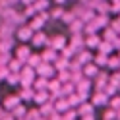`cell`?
<instances>
[{"mask_svg": "<svg viewBox=\"0 0 120 120\" xmlns=\"http://www.w3.org/2000/svg\"><path fill=\"white\" fill-rule=\"evenodd\" d=\"M35 76L37 78H45V79H52V78H56V70H54V66H52V64L41 62L35 68Z\"/></svg>", "mask_w": 120, "mask_h": 120, "instance_id": "6da1fadb", "label": "cell"}, {"mask_svg": "<svg viewBox=\"0 0 120 120\" xmlns=\"http://www.w3.org/2000/svg\"><path fill=\"white\" fill-rule=\"evenodd\" d=\"M14 37H18V41H19V43L27 45L29 41H31V37H33V31L29 29L27 23H23V25H18V27H16V31H14Z\"/></svg>", "mask_w": 120, "mask_h": 120, "instance_id": "7a4b0ae2", "label": "cell"}, {"mask_svg": "<svg viewBox=\"0 0 120 120\" xmlns=\"http://www.w3.org/2000/svg\"><path fill=\"white\" fill-rule=\"evenodd\" d=\"M66 45H68V37H64V35H52V37H49L47 47L52 49V50H56V52H60Z\"/></svg>", "mask_w": 120, "mask_h": 120, "instance_id": "3957f363", "label": "cell"}, {"mask_svg": "<svg viewBox=\"0 0 120 120\" xmlns=\"http://www.w3.org/2000/svg\"><path fill=\"white\" fill-rule=\"evenodd\" d=\"M33 45L35 49H41V47H47V43H49V35L45 29H41V31H35L33 37H31V41H29Z\"/></svg>", "mask_w": 120, "mask_h": 120, "instance_id": "277c9868", "label": "cell"}, {"mask_svg": "<svg viewBox=\"0 0 120 120\" xmlns=\"http://www.w3.org/2000/svg\"><path fill=\"white\" fill-rule=\"evenodd\" d=\"M83 39H85V35H83V33H79V35H70V39H68V47L78 54L79 50H83V49H85Z\"/></svg>", "mask_w": 120, "mask_h": 120, "instance_id": "5b68a950", "label": "cell"}, {"mask_svg": "<svg viewBox=\"0 0 120 120\" xmlns=\"http://www.w3.org/2000/svg\"><path fill=\"white\" fill-rule=\"evenodd\" d=\"M18 105H21V99H19L18 93H16V95H8V97H4V101H2V105H0V107H2L6 112H12L14 109L18 107Z\"/></svg>", "mask_w": 120, "mask_h": 120, "instance_id": "8992f818", "label": "cell"}, {"mask_svg": "<svg viewBox=\"0 0 120 120\" xmlns=\"http://www.w3.org/2000/svg\"><path fill=\"white\" fill-rule=\"evenodd\" d=\"M31 52H33V50H31V47H29V45H23V43H21L19 47L14 50V58H18V60H21V62L25 64L27 58L31 56Z\"/></svg>", "mask_w": 120, "mask_h": 120, "instance_id": "52a82bcc", "label": "cell"}, {"mask_svg": "<svg viewBox=\"0 0 120 120\" xmlns=\"http://www.w3.org/2000/svg\"><path fill=\"white\" fill-rule=\"evenodd\" d=\"M91 83H95V91H103L105 89V85L109 83V72H105V70H101L97 76L91 79Z\"/></svg>", "mask_w": 120, "mask_h": 120, "instance_id": "ba28073f", "label": "cell"}, {"mask_svg": "<svg viewBox=\"0 0 120 120\" xmlns=\"http://www.w3.org/2000/svg\"><path fill=\"white\" fill-rule=\"evenodd\" d=\"M101 35L99 33H93V35H85V39H83V45H85V49L87 50H97L99 49V45H101Z\"/></svg>", "mask_w": 120, "mask_h": 120, "instance_id": "9c48e42d", "label": "cell"}, {"mask_svg": "<svg viewBox=\"0 0 120 120\" xmlns=\"http://www.w3.org/2000/svg\"><path fill=\"white\" fill-rule=\"evenodd\" d=\"M89 103H91L95 109H97V107H105V105H109V97L105 95L103 91H93L91 101H89Z\"/></svg>", "mask_w": 120, "mask_h": 120, "instance_id": "30bf717a", "label": "cell"}, {"mask_svg": "<svg viewBox=\"0 0 120 120\" xmlns=\"http://www.w3.org/2000/svg\"><path fill=\"white\" fill-rule=\"evenodd\" d=\"M99 72H101V70L97 68L93 62H89V64H85V66H81V74H83V78H85V79H93Z\"/></svg>", "mask_w": 120, "mask_h": 120, "instance_id": "8fae6325", "label": "cell"}, {"mask_svg": "<svg viewBox=\"0 0 120 120\" xmlns=\"http://www.w3.org/2000/svg\"><path fill=\"white\" fill-rule=\"evenodd\" d=\"M58 56H60L58 52L52 50V49H49V47H45V50L41 52V60H43V62H49V64H54Z\"/></svg>", "mask_w": 120, "mask_h": 120, "instance_id": "7c38bea8", "label": "cell"}, {"mask_svg": "<svg viewBox=\"0 0 120 120\" xmlns=\"http://www.w3.org/2000/svg\"><path fill=\"white\" fill-rule=\"evenodd\" d=\"M76 60H78L81 66H85V64H89V62H93V50H87V49L79 50L78 54H76Z\"/></svg>", "mask_w": 120, "mask_h": 120, "instance_id": "4fadbf2b", "label": "cell"}, {"mask_svg": "<svg viewBox=\"0 0 120 120\" xmlns=\"http://www.w3.org/2000/svg\"><path fill=\"white\" fill-rule=\"evenodd\" d=\"M76 110H78V116H87V114H95V107H93V105L89 103V101H83V103H81V105H79V107H78Z\"/></svg>", "mask_w": 120, "mask_h": 120, "instance_id": "5bb4252c", "label": "cell"}, {"mask_svg": "<svg viewBox=\"0 0 120 120\" xmlns=\"http://www.w3.org/2000/svg\"><path fill=\"white\" fill-rule=\"evenodd\" d=\"M47 87H49V79H45V78H35V79H33L31 89H33L35 93H39V91H47Z\"/></svg>", "mask_w": 120, "mask_h": 120, "instance_id": "9a60e30c", "label": "cell"}, {"mask_svg": "<svg viewBox=\"0 0 120 120\" xmlns=\"http://www.w3.org/2000/svg\"><path fill=\"white\" fill-rule=\"evenodd\" d=\"M33 95H35V91L31 87H21L19 91H18V97L21 99V103H29V101H33Z\"/></svg>", "mask_w": 120, "mask_h": 120, "instance_id": "2e32d148", "label": "cell"}, {"mask_svg": "<svg viewBox=\"0 0 120 120\" xmlns=\"http://www.w3.org/2000/svg\"><path fill=\"white\" fill-rule=\"evenodd\" d=\"M52 107H54V112H58V114H62V112H66L70 109L68 103H66V97H58V99L52 103Z\"/></svg>", "mask_w": 120, "mask_h": 120, "instance_id": "e0dca14e", "label": "cell"}, {"mask_svg": "<svg viewBox=\"0 0 120 120\" xmlns=\"http://www.w3.org/2000/svg\"><path fill=\"white\" fill-rule=\"evenodd\" d=\"M99 31H101V29H99V25H97L95 18L83 25V35H93V33H99Z\"/></svg>", "mask_w": 120, "mask_h": 120, "instance_id": "ac0fdd59", "label": "cell"}, {"mask_svg": "<svg viewBox=\"0 0 120 120\" xmlns=\"http://www.w3.org/2000/svg\"><path fill=\"white\" fill-rule=\"evenodd\" d=\"M10 114H12L14 118H16V120H19V118H25V116H27V107H25L23 103H21V105H18V107L10 112Z\"/></svg>", "mask_w": 120, "mask_h": 120, "instance_id": "d6986e66", "label": "cell"}, {"mask_svg": "<svg viewBox=\"0 0 120 120\" xmlns=\"http://www.w3.org/2000/svg\"><path fill=\"white\" fill-rule=\"evenodd\" d=\"M21 68H23V62L12 56V60L8 62V70H10L12 74H19V72H21Z\"/></svg>", "mask_w": 120, "mask_h": 120, "instance_id": "ffe728a7", "label": "cell"}, {"mask_svg": "<svg viewBox=\"0 0 120 120\" xmlns=\"http://www.w3.org/2000/svg\"><path fill=\"white\" fill-rule=\"evenodd\" d=\"M33 103L37 105V107L49 103V91H39V93H35V95H33Z\"/></svg>", "mask_w": 120, "mask_h": 120, "instance_id": "44dd1931", "label": "cell"}, {"mask_svg": "<svg viewBox=\"0 0 120 120\" xmlns=\"http://www.w3.org/2000/svg\"><path fill=\"white\" fill-rule=\"evenodd\" d=\"M120 68V58L116 54H110L109 60H107V70H112V72H118Z\"/></svg>", "mask_w": 120, "mask_h": 120, "instance_id": "7402d4cb", "label": "cell"}, {"mask_svg": "<svg viewBox=\"0 0 120 120\" xmlns=\"http://www.w3.org/2000/svg\"><path fill=\"white\" fill-rule=\"evenodd\" d=\"M33 6H35L37 14H41V12H49V10H50V0H35Z\"/></svg>", "mask_w": 120, "mask_h": 120, "instance_id": "603a6c76", "label": "cell"}, {"mask_svg": "<svg viewBox=\"0 0 120 120\" xmlns=\"http://www.w3.org/2000/svg\"><path fill=\"white\" fill-rule=\"evenodd\" d=\"M83 21H79V19H76L74 23H70L68 25V29H70V35H79V33H83Z\"/></svg>", "mask_w": 120, "mask_h": 120, "instance_id": "cb8c5ba5", "label": "cell"}, {"mask_svg": "<svg viewBox=\"0 0 120 120\" xmlns=\"http://www.w3.org/2000/svg\"><path fill=\"white\" fill-rule=\"evenodd\" d=\"M43 62V60H41V54H37V52H31V56H29L27 58V62H25V66H29V68H37V66H39Z\"/></svg>", "mask_w": 120, "mask_h": 120, "instance_id": "d4e9b609", "label": "cell"}, {"mask_svg": "<svg viewBox=\"0 0 120 120\" xmlns=\"http://www.w3.org/2000/svg\"><path fill=\"white\" fill-rule=\"evenodd\" d=\"M66 103H68V107H70V109H78V107H79V105L83 103V101L79 99V95L72 93V95H68V97H66Z\"/></svg>", "mask_w": 120, "mask_h": 120, "instance_id": "484cf974", "label": "cell"}, {"mask_svg": "<svg viewBox=\"0 0 120 120\" xmlns=\"http://www.w3.org/2000/svg\"><path fill=\"white\" fill-rule=\"evenodd\" d=\"M52 112H54V107H52V103H50V101L39 107V114H41V116H45V118H49Z\"/></svg>", "mask_w": 120, "mask_h": 120, "instance_id": "4316f807", "label": "cell"}, {"mask_svg": "<svg viewBox=\"0 0 120 120\" xmlns=\"http://www.w3.org/2000/svg\"><path fill=\"white\" fill-rule=\"evenodd\" d=\"M60 93H62V97H68V95H72V93H76V83H72V81H66V83H62Z\"/></svg>", "mask_w": 120, "mask_h": 120, "instance_id": "83f0119b", "label": "cell"}, {"mask_svg": "<svg viewBox=\"0 0 120 120\" xmlns=\"http://www.w3.org/2000/svg\"><path fill=\"white\" fill-rule=\"evenodd\" d=\"M14 49V37L12 39H0V52H12Z\"/></svg>", "mask_w": 120, "mask_h": 120, "instance_id": "f1b7e54d", "label": "cell"}, {"mask_svg": "<svg viewBox=\"0 0 120 120\" xmlns=\"http://www.w3.org/2000/svg\"><path fill=\"white\" fill-rule=\"evenodd\" d=\"M62 14H64L62 6H52V8L49 10V18L50 19H60V18H62Z\"/></svg>", "mask_w": 120, "mask_h": 120, "instance_id": "f546056e", "label": "cell"}, {"mask_svg": "<svg viewBox=\"0 0 120 120\" xmlns=\"http://www.w3.org/2000/svg\"><path fill=\"white\" fill-rule=\"evenodd\" d=\"M116 37H118V35H116L114 31H112L110 27H105V29H103V35H101V39H103V41H107V43H112V41L116 39Z\"/></svg>", "mask_w": 120, "mask_h": 120, "instance_id": "4dcf8cb0", "label": "cell"}, {"mask_svg": "<svg viewBox=\"0 0 120 120\" xmlns=\"http://www.w3.org/2000/svg\"><path fill=\"white\" fill-rule=\"evenodd\" d=\"M112 45L110 43H107V41H101V45H99V49H97V52H101V54H107V56H110L112 54Z\"/></svg>", "mask_w": 120, "mask_h": 120, "instance_id": "1f68e13d", "label": "cell"}, {"mask_svg": "<svg viewBox=\"0 0 120 120\" xmlns=\"http://www.w3.org/2000/svg\"><path fill=\"white\" fill-rule=\"evenodd\" d=\"M60 23H66V25H70V23H74L76 21V18H74V14H72V10H64V14H62V18L58 19Z\"/></svg>", "mask_w": 120, "mask_h": 120, "instance_id": "d6a6232c", "label": "cell"}, {"mask_svg": "<svg viewBox=\"0 0 120 120\" xmlns=\"http://www.w3.org/2000/svg\"><path fill=\"white\" fill-rule=\"evenodd\" d=\"M109 109H112V110H118L120 109V95L109 97Z\"/></svg>", "mask_w": 120, "mask_h": 120, "instance_id": "836d02e7", "label": "cell"}, {"mask_svg": "<svg viewBox=\"0 0 120 120\" xmlns=\"http://www.w3.org/2000/svg\"><path fill=\"white\" fill-rule=\"evenodd\" d=\"M56 79L60 83H66V81H70V70H62V72H56Z\"/></svg>", "mask_w": 120, "mask_h": 120, "instance_id": "e575fe53", "label": "cell"}, {"mask_svg": "<svg viewBox=\"0 0 120 120\" xmlns=\"http://www.w3.org/2000/svg\"><path fill=\"white\" fill-rule=\"evenodd\" d=\"M109 83H112L114 87H118L120 85V72H109Z\"/></svg>", "mask_w": 120, "mask_h": 120, "instance_id": "d590c367", "label": "cell"}, {"mask_svg": "<svg viewBox=\"0 0 120 120\" xmlns=\"http://www.w3.org/2000/svg\"><path fill=\"white\" fill-rule=\"evenodd\" d=\"M6 81H8V85H12V87H16L18 83H19V74H8V78H6Z\"/></svg>", "mask_w": 120, "mask_h": 120, "instance_id": "8d00e7d4", "label": "cell"}, {"mask_svg": "<svg viewBox=\"0 0 120 120\" xmlns=\"http://www.w3.org/2000/svg\"><path fill=\"white\" fill-rule=\"evenodd\" d=\"M12 60V52H0V66H8Z\"/></svg>", "mask_w": 120, "mask_h": 120, "instance_id": "74e56055", "label": "cell"}, {"mask_svg": "<svg viewBox=\"0 0 120 120\" xmlns=\"http://www.w3.org/2000/svg\"><path fill=\"white\" fill-rule=\"evenodd\" d=\"M109 27L114 31L116 35L120 33V18H116V19H110V23H109Z\"/></svg>", "mask_w": 120, "mask_h": 120, "instance_id": "f35d334b", "label": "cell"}, {"mask_svg": "<svg viewBox=\"0 0 120 120\" xmlns=\"http://www.w3.org/2000/svg\"><path fill=\"white\" fill-rule=\"evenodd\" d=\"M103 120H116V110L107 109V110H105V114H103Z\"/></svg>", "mask_w": 120, "mask_h": 120, "instance_id": "ab89813d", "label": "cell"}, {"mask_svg": "<svg viewBox=\"0 0 120 120\" xmlns=\"http://www.w3.org/2000/svg\"><path fill=\"white\" fill-rule=\"evenodd\" d=\"M109 4H110V2H109ZM109 14L120 16V2H118V4H110V10H109Z\"/></svg>", "mask_w": 120, "mask_h": 120, "instance_id": "60d3db41", "label": "cell"}, {"mask_svg": "<svg viewBox=\"0 0 120 120\" xmlns=\"http://www.w3.org/2000/svg\"><path fill=\"white\" fill-rule=\"evenodd\" d=\"M8 74H10L8 66H0V79H6V78H8Z\"/></svg>", "mask_w": 120, "mask_h": 120, "instance_id": "b9f144b4", "label": "cell"}, {"mask_svg": "<svg viewBox=\"0 0 120 120\" xmlns=\"http://www.w3.org/2000/svg\"><path fill=\"white\" fill-rule=\"evenodd\" d=\"M110 45H112V49H114V50H120V35H118V37H116V39L112 41Z\"/></svg>", "mask_w": 120, "mask_h": 120, "instance_id": "7bdbcfd3", "label": "cell"}, {"mask_svg": "<svg viewBox=\"0 0 120 120\" xmlns=\"http://www.w3.org/2000/svg\"><path fill=\"white\" fill-rule=\"evenodd\" d=\"M0 120H16V118H14V116L10 114V112H4V114L0 116Z\"/></svg>", "mask_w": 120, "mask_h": 120, "instance_id": "ee69618b", "label": "cell"}, {"mask_svg": "<svg viewBox=\"0 0 120 120\" xmlns=\"http://www.w3.org/2000/svg\"><path fill=\"white\" fill-rule=\"evenodd\" d=\"M79 120H95V114H87V116H81Z\"/></svg>", "mask_w": 120, "mask_h": 120, "instance_id": "f6af8a7d", "label": "cell"}, {"mask_svg": "<svg viewBox=\"0 0 120 120\" xmlns=\"http://www.w3.org/2000/svg\"><path fill=\"white\" fill-rule=\"evenodd\" d=\"M35 2V0H21V4H23V6H31Z\"/></svg>", "mask_w": 120, "mask_h": 120, "instance_id": "bcb514c9", "label": "cell"}, {"mask_svg": "<svg viewBox=\"0 0 120 120\" xmlns=\"http://www.w3.org/2000/svg\"><path fill=\"white\" fill-rule=\"evenodd\" d=\"M116 120H120V109L116 110Z\"/></svg>", "mask_w": 120, "mask_h": 120, "instance_id": "7dc6e473", "label": "cell"}, {"mask_svg": "<svg viewBox=\"0 0 120 120\" xmlns=\"http://www.w3.org/2000/svg\"><path fill=\"white\" fill-rule=\"evenodd\" d=\"M109 2H110V4H118L120 0H109Z\"/></svg>", "mask_w": 120, "mask_h": 120, "instance_id": "c3c4849f", "label": "cell"}, {"mask_svg": "<svg viewBox=\"0 0 120 120\" xmlns=\"http://www.w3.org/2000/svg\"><path fill=\"white\" fill-rule=\"evenodd\" d=\"M10 2H12V4H18V2H21V0H10Z\"/></svg>", "mask_w": 120, "mask_h": 120, "instance_id": "681fc988", "label": "cell"}, {"mask_svg": "<svg viewBox=\"0 0 120 120\" xmlns=\"http://www.w3.org/2000/svg\"><path fill=\"white\" fill-rule=\"evenodd\" d=\"M116 56H118V58H120V50H118V54H116Z\"/></svg>", "mask_w": 120, "mask_h": 120, "instance_id": "f907efd6", "label": "cell"}, {"mask_svg": "<svg viewBox=\"0 0 120 120\" xmlns=\"http://www.w3.org/2000/svg\"><path fill=\"white\" fill-rule=\"evenodd\" d=\"M118 93H120V85H118Z\"/></svg>", "mask_w": 120, "mask_h": 120, "instance_id": "816d5d0a", "label": "cell"}, {"mask_svg": "<svg viewBox=\"0 0 120 120\" xmlns=\"http://www.w3.org/2000/svg\"><path fill=\"white\" fill-rule=\"evenodd\" d=\"M118 72H120V68H118Z\"/></svg>", "mask_w": 120, "mask_h": 120, "instance_id": "f5cc1de1", "label": "cell"}, {"mask_svg": "<svg viewBox=\"0 0 120 120\" xmlns=\"http://www.w3.org/2000/svg\"><path fill=\"white\" fill-rule=\"evenodd\" d=\"M118 35H120V33H118Z\"/></svg>", "mask_w": 120, "mask_h": 120, "instance_id": "db71d44e", "label": "cell"}]
</instances>
